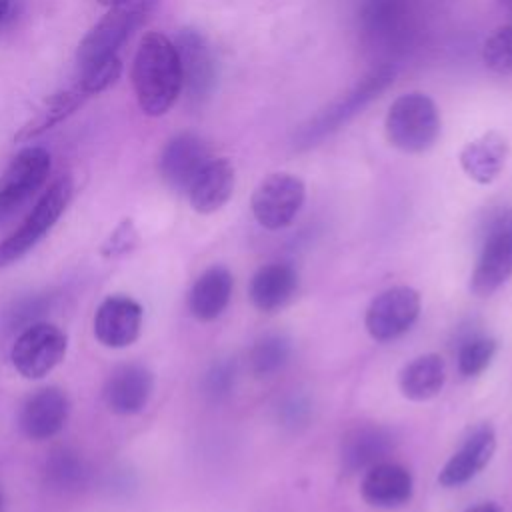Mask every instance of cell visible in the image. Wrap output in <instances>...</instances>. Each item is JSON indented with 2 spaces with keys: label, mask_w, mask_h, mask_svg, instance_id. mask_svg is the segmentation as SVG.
Instances as JSON below:
<instances>
[{
  "label": "cell",
  "mask_w": 512,
  "mask_h": 512,
  "mask_svg": "<svg viewBox=\"0 0 512 512\" xmlns=\"http://www.w3.org/2000/svg\"><path fill=\"white\" fill-rule=\"evenodd\" d=\"M212 158L206 140L194 132H180L160 154V176L174 192H188L196 174Z\"/></svg>",
  "instance_id": "cell-12"
},
{
  "label": "cell",
  "mask_w": 512,
  "mask_h": 512,
  "mask_svg": "<svg viewBox=\"0 0 512 512\" xmlns=\"http://www.w3.org/2000/svg\"><path fill=\"white\" fill-rule=\"evenodd\" d=\"M236 184V172L228 158L212 156L204 168L196 174L188 188L190 206L198 214H212L220 210L232 196Z\"/></svg>",
  "instance_id": "cell-19"
},
{
  "label": "cell",
  "mask_w": 512,
  "mask_h": 512,
  "mask_svg": "<svg viewBox=\"0 0 512 512\" xmlns=\"http://www.w3.org/2000/svg\"><path fill=\"white\" fill-rule=\"evenodd\" d=\"M414 480L408 468L398 462L382 460L364 470L360 494L366 504L382 510H394L410 502Z\"/></svg>",
  "instance_id": "cell-17"
},
{
  "label": "cell",
  "mask_w": 512,
  "mask_h": 512,
  "mask_svg": "<svg viewBox=\"0 0 512 512\" xmlns=\"http://www.w3.org/2000/svg\"><path fill=\"white\" fill-rule=\"evenodd\" d=\"M154 392V374L144 364H120L116 366L102 388V398L110 412L120 416H132L146 408Z\"/></svg>",
  "instance_id": "cell-14"
},
{
  "label": "cell",
  "mask_w": 512,
  "mask_h": 512,
  "mask_svg": "<svg viewBox=\"0 0 512 512\" xmlns=\"http://www.w3.org/2000/svg\"><path fill=\"white\" fill-rule=\"evenodd\" d=\"M174 46L180 58L182 88L192 104H202L216 84L214 52L204 34L194 28L180 30Z\"/></svg>",
  "instance_id": "cell-11"
},
{
  "label": "cell",
  "mask_w": 512,
  "mask_h": 512,
  "mask_svg": "<svg viewBox=\"0 0 512 512\" xmlns=\"http://www.w3.org/2000/svg\"><path fill=\"white\" fill-rule=\"evenodd\" d=\"M446 384V362L440 354L428 352L410 360L398 374V386L404 398L424 402L434 398Z\"/></svg>",
  "instance_id": "cell-23"
},
{
  "label": "cell",
  "mask_w": 512,
  "mask_h": 512,
  "mask_svg": "<svg viewBox=\"0 0 512 512\" xmlns=\"http://www.w3.org/2000/svg\"><path fill=\"white\" fill-rule=\"evenodd\" d=\"M120 2H124V0H98V4H102V6H116V4H120Z\"/></svg>",
  "instance_id": "cell-35"
},
{
  "label": "cell",
  "mask_w": 512,
  "mask_h": 512,
  "mask_svg": "<svg viewBox=\"0 0 512 512\" xmlns=\"http://www.w3.org/2000/svg\"><path fill=\"white\" fill-rule=\"evenodd\" d=\"M422 300L412 286H392L380 292L364 314L366 332L378 340L388 342L408 332L420 316Z\"/></svg>",
  "instance_id": "cell-9"
},
{
  "label": "cell",
  "mask_w": 512,
  "mask_h": 512,
  "mask_svg": "<svg viewBox=\"0 0 512 512\" xmlns=\"http://www.w3.org/2000/svg\"><path fill=\"white\" fill-rule=\"evenodd\" d=\"M8 8H10V0H0V20L6 16Z\"/></svg>",
  "instance_id": "cell-34"
},
{
  "label": "cell",
  "mask_w": 512,
  "mask_h": 512,
  "mask_svg": "<svg viewBox=\"0 0 512 512\" xmlns=\"http://www.w3.org/2000/svg\"><path fill=\"white\" fill-rule=\"evenodd\" d=\"M384 130L388 142L406 154L430 150L440 136V114L430 96L408 92L398 96L386 114Z\"/></svg>",
  "instance_id": "cell-4"
},
{
  "label": "cell",
  "mask_w": 512,
  "mask_h": 512,
  "mask_svg": "<svg viewBox=\"0 0 512 512\" xmlns=\"http://www.w3.org/2000/svg\"><path fill=\"white\" fill-rule=\"evenodd\" d=\"M394 448V436L378 424H362L352 428L340 444V464L348 474L364 472L388 458Z\"/></svg>",
  "instance_id": "cell-18"
},
{
  "label": "cell",
  "mask_w": 512,
  "mask_h": 512,
  "mask_svg": "<svg viewBox=\"0 0 512 512\" xmlns=\"http://www.w3.org/2000/svg\"><path fill=\"white\" fill-rule=\"evenodd\" d=\"M48 306H50L48 298L40 296V294L18 300V302H14V306L8 312V326L10 328H26V326L34 324L36 318L40 314H44Z\"/></svg>",
  "instance_id": "cell-32"
},
{
  "label": "cell",
  "mask_w": 512,
  "mask_h": 512,
  "mask_svg": "<svg viewBox=\"0 0 512 512\" xmlns=\"http://www.w3.org/2000/svg\"><path fill=\"white\" fill-rule=\"evenodd\" d=\"M138 244V232H136V226L130 218L122 220L114 230L112 234L108 236V240L102 244V256L106 258H118V256H124L128 254L130 250H134Z\"/></svg>",
  "instance_id": "cell-31"
},
{
  "label": "cell",
  "mask_w": 512,
  "mask_h": 512,
  "mask_svg": "<svg viewBox=\"0 0 512 512\" xmlns=\"http://www.w3.org/2000/svg\"><path fill=\"white\" fill-rule=\"evenodd\" d=\"M132 86L140 110L152 118L166 114L180 96V58L166 34L148 32L140 40L132 62Z\"/></svg>",
  "instance_id": "cell-1"
},
{
  "label": "cell",
  "mask_w": 512,
  "mask_h": 512,
  "mask_svg": "<svg viewBox=\"0 0 512 512\" xmlns=\"http://www.w3.org/2000/svg\"><path fill=\"white\" fill-rule=\"evenodd\" d=\"M4 510V496H2V490H0V512Z\"/></svg>",
  "instance_id": "cell-37"
},
{
  "label": "cell",
  "mask_w": 512,
  "mask_h": 512,
  "mask_svg": "<svg viewBox=\"0 0 512 512\" xmlns=\"http://www.w3.org/2000/svg\"><path fill=\"white\" fill-rule=\"evenodd\" d=\"M236 382V364L232 360H218L204 376V394L212 400L226 398Z\"/></svg>",
  "instance_id": "cell-30"
},
{
  "label": "cell",
  "mask_w": 512,
  "mask_h": 512,
  "mask_svg": "<svg viewBox=\"0 0 512 512\" xmlns=\"http://www.w3.org/2000/svg\"><path fill=\"white\" fill-rule=\"evenodd\" d=\"M50 154L40 146L22 148L0 174V220L26 204L46 182Z\"/></svg>",
  "instance_id": "cell-10"
},
{
  "label": "cell",
  "mask_w": 512,
  "mask_h": 512,
  "mask_svg": "<svg viewBox=\"0 0 512 512\" xmlns=\"http://www.w3.org/2000/svg\"><path fill=\"white\" fill-rule=\"evenodd\" d=\"M290 358V340L284 334H266L250 350V368L256 376H272L286 366Z\"/></svg>",
  "instance_id": "cell-26"
},
{
  "label": "cell",
  "mask_w": 512,
  "mask_h": 512,
  "mask_svg": "<svg viewBox=\"0 0 512 512\" xmlns=\"http://www.w3.org/2000/svg\"><path fill=\"white\" fill-rule=\"evenodd\" d=\"M122 72V62L116 56H110L102 62H96L84 70H80V80H78V86L82 88V92L86 96H94V94H100L102 90H106L108 86H112L118 76Z\"/></svg>",
  "instance_id": "cell-29"
},
{
  "label": "cell",
  "mask_w": 512,
  "mask_h": 512,
  "mask_svg": "<svg viewBox=\"0 0 512 512\" xmlns=\"http://www.w3.org/2000/svg\"><path fill=\"white\" fill-rule=\"evenodd\" d=\"M70 398L56 386L36 390L20 408L18 426L30 440H48L68 422Z\"/></svg>",
  "instance_id": "cell-16"
},
{
  "label": "cell",
  "mask_w": 512,
  "mask_h": 512,
  "mask_svg": "<svg viewBox=\"0 0 512 512\" xmlns=\"http://www.w3.org/2000/svg\"><path fill=\"white\" fill-rule=\"evenodd\" d=\"M88 96L82 92V88L76 84L68 90L56 92L50 98L44 100V104L38 108V112L14 134L16 142H26L32 140L34 136L50 130L64 118H68Z\"/></svg>",
  "instance_id": "cell-24"
},
{
  "label": "cell",
  "mask_w": 512,
  "mask_h": 512,
  "mask_svg": "<svg viewBox=\"0 0 512 512\" xmlns=\"http://www.w3.org/2000/svg\"><path fill=\"white\" fill-rule=\"evenodd\" d=\"M158 0H124L110 10L88 30L76 50L80 70L116 56L126 38L146 22Z\"/></svg>",
  "instance_id": "cell-5"
},
{
  "label": "cell",
  "mask_w": 512,
  "mask_h": 512,
  "mask_svg": "<svg viewBox=\"0 0 512 512\" xmlns=\"http://www.w3.org/2000/svg\"><path fill=\"white\" fill-rule=\"evenodd\" d=\"M500 2H502L506 8H510V10H512V0H500Z\"/></svg>",
  "instance_id": "cell-36"
},
{
  "label": "cell",
  "mask_w": 512,
  "mask_h": 512,
  "mask_svg": "<svg viewBox=\"0 0 512 512\" xmlns=\"http://www.w3.org/2000/svg\"><path fill=\"white\" fill-rule=\"evenodd\" d=\"M306 198L304 182L290 172H272L252 192V214L266 230L286 228Z\"/></svg>",
  "instance_id": "cell-8"
},
{
  "label": "cell",
  "mask_w": 512,
  "mask_h": 512,
  "mask_svg": "<svg viewBox=\"0 0 512 512\" xmlns=\"http://www.w3.org/2000/svg\"><path fill=\"white\" fill-rule=\"evenodd\" d=\"M496 350H498V344L490 336H470V338H466L458 346V354H456L458 372L466 378L478 376L480 372H484L490 366Z\"/></svg>",
  "instance_id": "cell-27"
},
{
  "label": "cell",
  "mask_w": 512,
  "mask_h": 512,
  "mask_svg": "<svg viewBox=\"0 0 512 512\" xmlns=\"http://www.w3.org/2000/svg\"><path fill=\"white\" fill-rule=\"evenodd\" d=\"M482 60L496 74L512 72V24L492 30V34L484 40Z\"/></svg>",
  "instance_id": "cell-28"
},
{
  "label": "cell",
  "mask_w": 512,
  "mask_h": 512,
  "mask_svg": "<svg viewBox=\"0 0 512 512\" xmlns=\"http://www.w3.org/2000/svg\"><path fill=\"white\" fill-rule=\"evenodd\" d=\"M298 288V274L286 262H270L262 266L250 280L248 296L256 310L272 314L284 308Z\"/></svg>",
  "instance_id": "cell-21"
},
{
  "label": "cell",
  "mask_w": 512,
  "mask_h": 512,
  "mask_svg": "<svg viewBox=\"0 0 512 512\" xmlns=\"http://www.w3.org/2000/svg\"><path fill=\"white\" fill-rule=\"evenodd\" d=\"M394 76H396V72L390 66H380V68L368 72L344 96H340L330 106H326L316 116H312L302 126H298V130L294 132V138H292L294 148H298V150L312 148L326 136L334 134L348 120H352L358 112H362L374 98H378L394 82Z\"/></svg>",
  "instance_id": "cell-2"
},
{
  "label": "cell",
  "mask_w": 512,
  "mask_h": 512,
  "mask_svg": "<svg viewBox=\"0 0 512 512\" xmlns=\"http://www.w3.org/2000/svg\"><path fill=\"white\" fill-rule=\"evenodd\" d=\"M234 288V278L226 266L206 268L192 284L188 308L200 322L216 320L228 306Z\"/></svg>",
  "instance_id": "cell-22"
},
{
  "label": "cell",
  "mask_w": 512,
  "mask_h": 512,
  "mask_svg": "<svg viewBox=\"0 0 512 512\" xmlns=\"http://www.w3.org/2000/svg\"><path fill=\"white\" fill-rule=\"evenodd\" d=\"M68 336L62 328L50 322H34L18 334L10 360L18 374L36 380L52 372L66 356Z\"/></svg>",
  "instance_id": "cell-7"
},
{
  "label": "cell",
  "mask_w": 512,
  "mask_h": 512,
  "mask_svg": "<svg viewBox=\"0 0 512 512\" xmlns=\"http://www.w3.org/2000/svg\"><path fill=\"white\" fill-rule=\"evenodd\" d=\"M464 512H502V508L496 502H480L476 506L466 508Z\"/></svg>",
  "instance_id": "cell-33"
},
{
  "label": "cell",
  "mask_w": 512,
  "mask_h": 512,
  "mask_svg": "<svg viewBox=\"0 0 512 512\" xmlns=\"http://www.w3.org/2000/svg\"><path fill=\"white\" fill-rule=\"evenodd\" d=\"M512 278V202L490 210L482 226V244L470 274V290L490 296Z\"/></svg>",
  "instance_id": "cell-3"
},
{
  "label": "cell",
  "mask_w": 512,
  "mask_h": 512,
  "mask_svg": "<svg viewBox=\"0 0 512 512\" xmlns=\"http://www.w3.org/2000/svg\"><path fill=\"white\" fill-rule=\"evenodd\" d=\"M496 452V430L492 424H480L468 432L458 450L446 460L438 474V482L446 488L462 486L476 478Z\"/></svg>",
  "instance_id": "cell-15"
},
{
  "label": "cell",
  "mask_w": 512,
  "mask_h": 512,
  "mask_svg": "<svg viewBox=\"0 0 512 512\" xmlns=\"http://www.w3.org/2000/svg\"><path fill=\"white\" fill-rule=\"evenodd\" d=\"M508 140L496 130L484 132L460 150V166L478 184L494 182L508 160Z\"/></svg>",
  "instance_id": "cell-20"
},
{
  "label": "cell",
  "mask_w": 512,
  "mask_h": 512,
  "mask_svg": "<svg viewBox=\"0 0 512 512\" xmlns=\"http://www.w3.org/2000/svg\"><path fill=\"white\" fill-rule=\"evenodd\" d=\"M72 198V180L60 176L38 198L22 224L0 242V268L10 266L26 256L58 222Z\"/></svg>",
  "instance_id": "cell-6"
},
{
  "label": "cell",
  "mask_w": 512,
  "mask_h": 512,
  "mask_svg": "<svg viewBox=\"0 0 512 512\" xmlns=\"http://www.w3.org/2000/svg\"><path fill=\"white\" fill-rule=\"evenodd\" d=\"M142 316V306L134 298L112 294L94 314V336L106 348H126L138 340Z\"/></svg>",
  "instance_id": "cell-13"
},
{
  "label": "cell",
  "mask_w": 512,
  "mask_h": 512,
  "mask_svg": "<svg viewBox=\"0 0 512 512\" xmlns=\"http://www.w3.org/2000/svg\"><path fill=\"white\" fill-rule=\"evenodd\" d=\"M44 476L52 490L72 492V490H78L80 486H84L88 468L76 450L60 446V448L52 450L50 456L46 458Z\"/></svg>",
  "instance_id": "cell-25"
}]
</instances>
